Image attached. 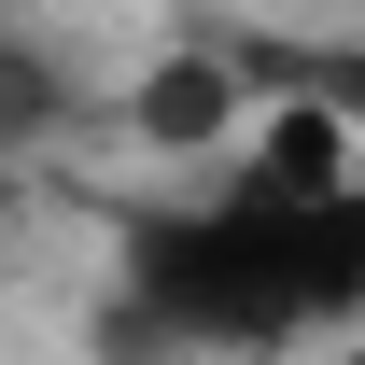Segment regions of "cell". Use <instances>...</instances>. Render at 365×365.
<instances>
[{"label": "cell", "instance_id": "5b68a950", "mask_svg": "<svg viewBox=\"0 0 365 365\" xmlns=\"http://www.w3.org/2000/svg\"><path fill=\"white\" fill-rule=\"evenodd\" d=\"M323 365H365V323H351V337H337V351H323Z\"/></svg>", "mask_w": 365, "mask_h": 365}, {"label": "cell", "instance_id": "3957f363", "mask_svg": "<svg viewBox=\"0 0 365 365\" xmlns=\"http://www.w3.org/2000/svg\"><path fill=\"white\" fill-rule=\"evenodd\" d=\"M85 113H98V85L71 71V56H56V43H29V29H0V169L56 155Z\"/></svg>", "mask_w": 365, "mask_h": 365}, {"label": "cell", "instance_id": "277c9868", "mask_svg": "<svg viewBox=\"0 0 365 365\" xmlns=\"http://www.w3.org/2000/svg\"><path fill=\"white\" fill-rule=\"evenodd\" d=\"M239 56H253L267 98H323V113L351 127V155H365V29L351 43H239Z\"/></svg>", "mask_w": 365, "mask_h": 365}, {"label": "cell", "instance_id": "7a4b0ae2", "mask_svg": "<svg viewBox=\"0 0 365 365\" xmlns=\"http://www.w3.org/2000/svg\"><path fill=\"white\" fill-rule=\"evenodd\" d=\"M253 98H267V85H253V56H239V43H169V56H140V71L98 98V113H113L140 155H182V169H211V155L253 127Z\"/></svg>", "mask_w": 365, "mask_h": 365}, {"label": "cell", "instance_id": "6da1fadb", "mask_svg": "<svg viewBox=\"0 0 365 365\" xmlns=\"http://www.w3.org/2000/svg\"><path fill=\"white\" fill-rule=\"evenodd\" d=\"M113 323L155 351H295L365 323V169L323 197L211 182L182 211H113Z\"/></svg>", "mask_w": 365, "mask_h": 365}]
</instances>
